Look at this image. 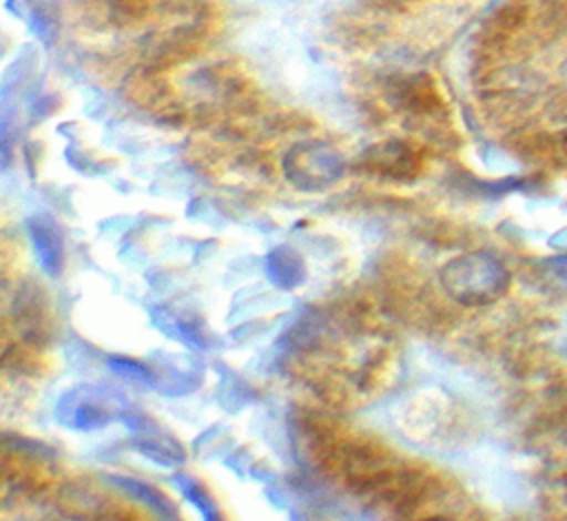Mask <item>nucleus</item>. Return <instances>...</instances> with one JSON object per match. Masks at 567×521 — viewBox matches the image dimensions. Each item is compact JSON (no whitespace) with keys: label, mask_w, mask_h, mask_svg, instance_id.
<instances>
[{"label":"nucleus","mask_w":567,"mask_h":521,"mask_svg":"<svg viewBox=\"0 0 567 521\" xmlns=\"http://www.w3.org/2000/svg\"><path fill=\"white\" fill-rule=\"evenodd\" d=\"M505 266L487 253H472L454 259L445 270L450 293L465 304H485L507 288Z\"/></svg>","instance_id":"obj_1"},{"label":"nucleus","mask_w":567,"mask_h":521,"mask_svg":"<svg viewBox=\"0 0 567 521\" xmlns=\"http://www.w3.org/2000/svg\"><path fill=\"white\" fill-rule=\"evenodd\" d=\"M549 279H558V288L567 286V257L549 259Z\"/></svg>","instance_id":"obj_5"},{"label":"nucleus","mask_w":567,"mask_h":521,"mask_svg":"<svg viewBox=\"0 0 567 521\" xmlns=\"http://www.w3.org/2000/svg\"><path fill=\"white\" fill-rule=\"evenodd\" d=\"M365 157L370 162L377 164V168H381L383 173H405V171H412L416 168V160H414V153L405 146V144H399V142H388V144H379L374 149H370L365 153Z\"/></svg>","instance_id":"obj_3"},{"label":"nucleus","mask_w":567,"mask_h":521,"mask_svg":"<svg viewBox=\"0 0 567 521\" xmlns=\"http://www.w3.org/2000/svg\"><path fill=\"white\" fill-rule=\"evenodd\" d=\"M286 168L297 184L321 186L339 175L341 157L323 142H303L288 153Z\"/></svg>","instance_id":"obj_2"},{"label":"nucleus","mask_w":567,"mask_h":521,"mask_svg":"<svg viewBox=\"0 0 567 521\" xmlns=\"http://www.w3.org/2000/svg\"><path fill=\"white\" fill-rule=\"evenodd\" d=\"M31 231H33L35 248H38L40 257L44 259L42 264L53 270V264H58V259H60V244H58L55 235L49 228H44L42 224H33Z\"/></svg>","instance_id":"obj_4"}]
</instances>
